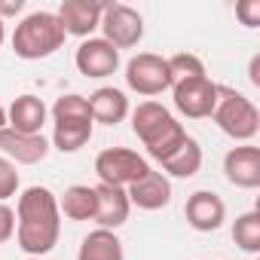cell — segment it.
Segmentation results:
<instances>
[{
  "mask_svg": "<svg viewBox=\"0 0 260 260\" xmlns=\"http://www.w3.org/2000/svg\"><path fill=\"white\" fill-rule=\"evenodd\" d=\"M25 10V0H13V4H0V19L4 16H16Z\"/></svg>",
  "mask_w": 260,
  "mask_h": 260,
  "instance_id": "4316f807",
  "label": "cell"
},
{
  "mask_svg": "<svg viewBox=\"0 0 260 260\" xmlns=\"http://www.w3.org/2000/svg\"><path fill=\"white\" fill-rule=\"evenodd\" d=\"M7 122L13 132H22V135H43L40 128L46 122V104L43 98L37 95H19L10 110H7Z\"/></svg>",
  "mask_w": 260,
  "mask_h": 260,
  "instance_id": "e0dca14e",
  "label": "cell"
},
{
  "mask_svg": "<svg viewBox=\"0 0 260 260\" xmlns=\"http://www.w3.org/2000/svg\"><path fill=\"white\" fill-rule=\"evenodd\" d=\"M162 169L169 175H175V178H193V175H199V169H202V147H199V141L187 135V141L172 156L162 159Z\"/></svg>",
  "mask_w": 260,
  "mask_h": 260,
  "instance_id": "44dd1931",
  "label": "cell"
},
{
  "mask_svg": "<svg viewBox=\"0 0 260 260\" xmlns=\"http://www.w3.org/2000/svg\"><path fill=\"white\" fill-rule=\"evenodd\" d=\"M217 83L208 77H190V80H175L172 95H175V107L190 116V119H205L214 113L217 107Z\"/></svg>",
  "mask_w": 260,
  "mask_h": 260,
  "instance_id": "9c48e42d",
  "label": "cell"
},
{
  "mask_svg": "<svg viewBox=\"0 0 260 260\" xmlns=\"http://www.w3.org/2000/svg\"><path fill=\"white\" fill-rule=\"evenodd\" d=\"M169 71L175 80H190V77H205V64L193 52H178L169 58Z\"/></svg>",
  "mask_w": 260,
  "mask_h": 260,
  "instance_id": "603a6c76",
  "label": "cell"
},
{
  "mask_svg": "<svg viewBox=\"0 0 260 260\" xmlns=\"http://www.w3.org/2000/svg\"><path fill=\"white\" fill-rule=\"evenodd\" d=\"M77 260H125L122 254V242L113 230H92L80 251H77Z\"/></svg>",
  "mask_w": 260,
  "mask_h": 260,
  "instance_id": "d6986e66",
  "label": "cell"
},
{
  "mask_svg": "<svg viewBox=\"0 0 260 260\" xmlns=\"http://www.w3.org/2000/svg\"><path fill=\"white\" fill-rule=\"evenodd\" d=\"M150 172L147 159L138 156L135 150H128V147H107L95 156V175L101 184L107 187H132L135 181H141L144 175Z\"/></svg>",
  "mask_w": 260,
  "mask_h": 260,
  "instance_id": "8992f818",
  "label": "cell"
},
{
  "mask_svg": "<svg viewBox=\"0 0 260 260\" xmlns=\"http://www.w3.org/2000/svg\"><path fill=\"white\" fill-rule=\"evenodd\" d=\"M16 220H19L16 239L28 257H43L58 245L61 211H58V199L49 187H28L19 196Z\"/></svg>",
  "mask_w": 260,
  "mask_h": 260,
  "instance_id": "6da1fadb",
  "label": "cell"
},
{
  "mask_svg": "<svg viewBox=\"0 0 260 260\" xmlns=\"http://www.w3.org/2000/svg\"><path fill=\"white\" fill-rule=\"evenodd\" d=\"M89 110H92V122H101V125H116L128 116V98L122 89H113V86H101L95 89L89 98Z\"/></svg>",
  "mask_w": 260,
  "mask_h": 260,
  "instance_id": "ac0fdd59",
  "label": "cell"
},
{
  "mask_svg": "<svg viewBox=\"0 0 260 260\" xmlns=\"http://www.w3.org/2000/svg\"><path fill=\"white\" fill-rule=\"evenodd\" d=\"M95 199H98V208H95V223L98 230H116L128 220V211H132V202H128L125 190L119 187H107V184H98L95 187Z\"/></svg>",
  "mask_w": 260,
  "mask_h": 260,
  "instance_id": "2e32d148",
  "label": "cell"
},
{
  "mask_svg": "<svg viewBox=\"0 0 260 260\" xmlns=\"http://www.w3.org/2000/svg\"><path fill=\"white\" fill-rule=\"evenodd\" d=\"M52 119H55V132L52 144L61 153H77L80 147L89 144L92 138V110L83 95H61L52 104Z\"/></svg>",
  "mask_w": 260,
  "mask_h": 260,
  "instance_id": "277c9868",
  "label": "cell"
},
{
  "mask_svg": "<svg viewBox=\"0 0 260 260\" xmlns=\"http://www.w3.org/2000/svg\"><path fill=\"white\" fill-rule=\"evenodd\" d=\"M28 260H40V257H28Z\"/></svg>",
  "mask_w": 260,
  "mask_h": 260,
  "instance_id": "f546056e",
  "label": "cell"
},
{
  "mask_svg": "<svg viewBox=\"0 0 260 260\" xmlns=\"http://www.w3.org/2000/svg\"><path fill=\"white\" fill-rule=\"evenodd\" d=\"M13 233H16V211L7 202H0V245L10 242Z\"/></svg>",
  "mask_w": 260,
  "mask_h": 260,
  "instance_id": "484cf974",
  "label": "cell"
},
{
  "mask_svg": "<svg viewBox=\"0 0 260 260\" xmlns=\"http://www.w3.org/2000/svg\"><path fill=\"white\" fill-rule=\"evenodd\" d=\"M132 128H135V135L141 138V144L147 147V153L156 162L172 156L187 141V128L159 101H141L132 110Z\"/></svg>",
  "mask_w": 260,
  "mask_h": 260,
  "instance_id": "7a4b0ae2",
  "label": "cell"
},
{
  "mask_svg": "<svg viewBox=\"0 0 260 260\" xmlns=\"http://www.w3.org/2000/svg\"><path fill=\"white\" fill-rule=\"evenodd\" d=\"M64 28L58 22L55 13H31L25 16L16 31H13V52L25 61H37V58H46L52 52H58L64 46Z\"/></svg>",
  "mask_w": 260,
  "mask_h": 260,
  "instance_id": "3957f363",
  "label": "cell"
},
{
  "mask_svg": "<svg viewBox=\"0 0 260 260\" xmlns=\"http://www.w3.org/2000/svg\"><path fill=\"white\" fill-rule=\"evenodd\" d=\"M4 37H7V31H4V19H0V43H4Z\"/></svg>",
  "mask_w": 260,
  "mask_h": 260,
  "instance_id": "f1b7e54d",
  "label": "cell"
},
{
  "mask_svg": "<svg viewBox=\"0 0 260 260\" xmlns=\"http://www.w3.org/2000/svg\"><path fill=\"white\" fill-rule=\"evenodd\" d=\"M101 13H104V4H95V0H61L55 16H58L64 34L89 40L92 31L101 25Z\"/></svg>",
  "mask_w": 260,
  "mask_h": 260,
  "instance_id": "4fadbf2b",
  "label": "cell"
},
{
  "mask_svg": "<svg viewBox=\"0 0 260 260\" xmlns=\"http://www.w3.org/2000/svg\"><path fill=\"white\" fill-rule=\"evenodd\" d=\"M187 223L196 230V233H214L220 230V223L226 220V205L217 193L211 190H196L190 199H187Z\"/></svg>",
  "mask_w": 260,
  "mask_h": 260,
  "instance_id": "7c38bea8",
  "label": "cell"
},
{
  "mask_svg": "<svg viewBox=\"0 0 260 260\" xmlns=\"http://www.w3.org/2000/svg\"><path fill=\"white\" fill-rule=\"evenodd\" d=\"M125 83L132 92L153 98V95H162L166 89H172L175 77L169 71V58L153 55V52H141L125 64Z\"/></svg>",
  "mask_w": 260,
  "mask_h": 260,
  "instance_id": "52a82bcc",
  "label": "cell"
},
{
  "mask_svg": "<svg viewBox=\"0 0 260 260\" xmlns=\"http://www.w3.org/2000/svg\"><path fill=\"white\" fill-rule=\"evenodd\" d=\"M233 242L248 251V254H257L260 251V211H245L236 217L233 223Z\"/></svg>",
  "mask_w": 260,
  "mask_h": 260,
  "instance_id": "7402d4cb",
  "label": "cell"
},
{
  "mask_svg": "<svg viewBox=\"0 0 260 260\" xmlns=\"http://www.w3.org/2000/svg\"><path fill=\"white\" fill-rule=\"evenodd\" d=\"M0 128H7V110H4V104H0Z\"/></svg>",
  "mask_w": 260,
  "mask_h": 260,
  "instance_id": "83f0119b",
  "label": "cell"
},
{
  "mask_svg": "<svg viewBox=\"0 0 260 260\" xmlns=\"http://www.w3.org/2000/svg\"><path fill=\"white\" fill-rule=\"evenodd\" d=\"M74 61H77V71H80L83 77L101 80V77L116 74V68H119V52H116L104 37H89V40L80 43Z\"/></svg>",
  "mask_w": 260,
  "mask_h": 260,
  "instance_id": "30bf717a",
  "label": "cell"
},
{
  "mask_svg": "<svg viewBox=\"0 0 260 260\" xmlns=\"http://www.w3.org/2000/svg\"><path fill=\"white\" fill-rule=\"evenodd\" d=\"M95 208H98V199H95V187H86V184H74L64 190V196L58 199V211L71 220H92L95 217Z\"/></svg>",
  "mask_w": 260,
  "mask_h": 260,
  "instance_id": "ffe728a7",
  "label": "cell"
},
{
  "mask_svg": "<svg viewBox=\"0 0 260 260\" xmlns=\"http://www.w3.org/2000/svg\"><path fill=\"white\" fill-rule=\"evenodd\" d=\"M125 196H128L132 205H138L144 211H159V208H166L172 202V181L162 172L150 169L141 181H135L132 187L125 190Z\"/></svg>",
  "mask_w": 260,
  "mask_h": 260,
  "instance_id": "9a60e30c",
  "label": "cell"
},
{
  "mask_svg": "<svg viewBox=\"0 0 260 260\" xmlns=\"http://www.w3.org/2000/svg\"><path fill=\"white\" fill-rule=\"evenodd\" d=\"M211 119L233 141H251L260 132V113H257L254 101L236 89H226V86L217 89V107H214Z\"/></svg>",
  "mask_w": 260,
  "mask_h": 260,
  "instance_id": "5b68a950",
  "label": "cell"
},
{
  "mask_svg": "<svg viewBox=\"0 0 260 260\" xmlns=\"http://www.w3.org/2000/svg\"><path fill=\"white\" fill-rule=\"evenodd\" d=\"M236 16L242 19L245 28H257L260 25V0H245V4H239Z\"/></svg>",
  "mask_w": 260,
  "mask_h": 260,
  "instance_id": "d4e9b609",
  "label": "cell"
},
{
  "mask_svg": "<svg viewBox=\"0 0 260 260\" xmlns=\"http://www.w3.org/2000/svg\"><path fill=\"white\" fill-rule=\"evenodd\" d=\"M49 153V141L43 135H22L13 128H0V156H7L10 162H22V166H37L43 162Z\"/></svg>",
  "mask_w": 260,
  "mask_h": 260,
  "instance_id": "5bb4252c",
  "label": "cell"
},
{
  "mask_svg": "<svg viewBox=\"0 0 260 260\" xmlns=\"http://www.w3.org/2000/svg\"><path fill=\"white\" fill-rule=\"evenodd\" d=\"M16 190H19L16 162H10L7 156H0V202H7L10 196H16Z\"/></svg>",
  "mask_w": 260,
  "mask_h": 260,
  "instance_id": "cb8c5ba5",
  "label": "cell"
},
{
  "mask_svg": "<svg viewBox=\"0 0 260 260\" xmlns=\"http://www.w3.org/2000/svg\"><path fill=\"white\" fill-rule=\"evenodd\" d=\"M223 175L233 187H242V190L260 187V147L254 144L233 147L223 156Z\"/></svg>",
  "mask_w": 260,
  "mask_h": 260,
  "instance_id": "8fae6325",
  "label": "cell"
},
{
  "mask_svg": "<svg viewBox=\"0 0 260 260\" xmlns=\"http://www.w3.org/2000/svg\"><path fill=\"white\" fill-rule=\"evenodd\" d=\"M98 28L104 31V40L116 52L138 46L141 37H144V19H141V13L132 10V7H125V4H104Z\"/></svg>",
  "mask_w": 260,
  "mask_h": 260,
  "instance_id": "ba28073f",
  "label": "cell"
}]
</instances>
